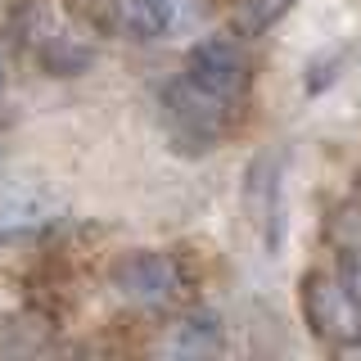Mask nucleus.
Returning a JSON list of instances; mask_svg holds the SVG:
<instances>
[{"label":"nucleus","instance_id":"6","mask_svg":"<svg viewBox=\"0 0 361 361\" xmlns=\"http://www.w3.org/2000/svg\"><path fill=\"white\" fill-rule=\"evenodd\" d=\"M248 212L267 226V244H280V154L267 149L248 167Z\"/></svg>","mask_w":361,"mask_h":361},{"label":"nucleus","instance_id":"11","mask_svg":"<svg viewBox=\"0 0 361 361\" xmlns=\"http://www.w3.org/2000/svg\"><path fill=\"white\" fill-rule=\"evenodd\" d=\"M338 289H343L348 302L361 312V253L357 248H348V253L338 257Z\"/></svg>","mask_w":361,"mask_h":361},{"label":"nucleus","instance_id":"10","mask_svg":"<svg viewBox=\"0 0 361 361\" xmlns=\"http://www.w3.org/2000/svg\"><path fill=\"white\" fill-rule=\"evenodd\" d=\"M293 0H244L240 14H235V32L240 37H262L280 14H289Z\"/></svg>","mask_w":361,"mask_h":361},{"label":"nucleus","instance_id":"1","mask_svg":"<svg viewBox=\"0 0 361 361\" xmlns=\"http://www.w3.org/2000/svg\"><path fill=\"white\" fill-rule=\"evenodd\" d=\"M95 23L122 41H167L199 23L195 0H95Z\"/></svg>","mask_w":361,"mask_h":361},{"label":"nucleus","instance_id":"4","mask_svg":"<svg viewBox=\"0 0 361 361\" xmlns=\"http://www.w3.org/2000/svg\"><path fill=\"white\" fill-rule=\"evenodd\" d=\"M113 285L135 307H163L180 293V267L167 253H131L113 267Z\"/></svg>","mask_w":361,"mask_h":361},{"label":"nucleus","instance_id":"5","mask_svg":"<svg viewBox=\"0 0 361 361\" xmlns=\"http://www.w3.org/2000/svg\"><path fill=\"white\" fill-rule=\"evenodd\" d=\"M63 221V199L45 185H14L0 195V235H41Z\"/></svg>","mask_w":361,"mask_h":361},{"label":"nucleus","instance_id":"8","mask_svg":"<svg viewBox=\"0 0 361 361\" xmlns=\"http://www.w3.org/2000/svg\"><path fill=\"white\" fill-rule=\"evenodd\" d=\"M221 348V316L217 312H190L167 330L163 353H180V357H208Z\"/></svg>","mask_w":361,"mask_h":361},{"label":"nucleus","instance_id":"2","mask_svg":"<svg viewBox=\"0 0 361 361\" xmlns=\"http://www.w3.org/2000/svg\"><path fill=\"white\" fill-rule=\"evenodd\" d=\"M163 109H167V118L176 122V135L199 140V145L221 140L235 122V99L212 95V90L195 86L190 77H180V82H172L163 90Z\"/></svg>","mask_w":361,"mask_h":361},{"label":"nucleus","instance_id":"13","mask_svg":"<svg viewBox=\"0 0 361 361\" xmlns=\"http://www.w3.org/2000/svg\"><path fill=\"white\" fill-rule=\"evenodd\" d=\"M0 172H5V149H0Z\"/></svg>","mask_w":361,"mask_h":361},{"label":"nucleus","instance_id":"3","mask_svg":"<svg viewBox=\"0 0 361 361\" xmlns=\"http://www.w3.org/2000/svg\"><path fill=\"white\" fill-rule=\"evenodd\" d=\"M185 77L203 90H212V95L221 99H240L244 86H248V59L240 50V41L231 37H203L190 45L185 54Z\"/></svg>","mask_w":361,"mask_h":361},{"label":"nucleus","instance_id":"12","mask_svg":"<svg viewBox=\"0 0 361 361\" xmlns=\"http://www.w3.org/2000/svg\"><path fill=\"white\" fill-rule=\"evenodd\" d=\"M5 82H9V63H5V54H0V90H5Z\"/></svg>","mask_w":361,"mask_h":361},{"label":"nucleus","instance_id":"9","mask_svg":"<svg viewBox=\"0 0 361 361\" xmlns=\"http://www.w3.org/2000/svg\"><path fill=\"white\" fill-rule=\"evenodd\" d=\"M41 63H45V73H54V77H77L95 63V50L82 45V41H73V37H50L41 45Z\"/></svg>","mask_w":361,"mask_h":361},{"label":"nucleus","instance_id":"7","mask_svg":"<svg viewBox=\"0 0 361 361\" xmlns=\"http://www.w3.org/2000/svg\"><path fill=\"white\" fill-rule=\"evenodd\" d=\"M307 307H312V321L321 334H357L361 330V312L348 302V293L338 289V280H307Z\"/></svg>","mask_w":361,"mask_h":361}]
</instances>
